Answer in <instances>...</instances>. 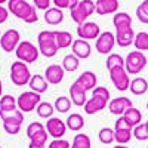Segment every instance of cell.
I'll use <instances>...</instances> for the list:
<instances>
[{"mask_svg": "<svg viewBox=\"0 0 148 148\" xmlns=\"http://www.w3.org/2000/svg\"><path fill=\"white\" fill-rule=\"evenodd\" d=\"M65 125L70 130L73 132H79L84 127V119L80 116V114H71L68 116L67 121H65Z\"/></svg>", "mask_w": 148, "mask_h": 148, "instance_id": "cell-28", "label": "cell"}, {"mask_svg": "<svg viewBox=\"0 0 148 148\" xmlns=\"http://www.w3.org/2000/svg\"><path fill=\"white\" fill-rule=\"evenodd\" d=\"M133 136L136 138L138 141H147V139H148V130H147L145 123H141V125L135 126V129H133Z\"/></svg>", "mask_w": 148, "mask_h": 148, "instance_id": "cell-40", "label": "cell"}, {"mask_svg": "<svg viewBox=\"0 0 148 148\" xmlns=\"http://www.w3.org/2000/svg\"><path fill=\"white\" fill-rule=\"evenodd\" d=\"M36 111H37V114H39V117L49 120V119H52V116H53L55 107L52 104H49V102H40L39 107L36 108Z\"/></svg>", "mask_w": 148, "mask_h": 148, "instance_id": "cell-32", "label": "cell"}, {"mask_svg": "<svg viewBox=\"0 0 148 148\" xmlns=\"http://www.w3.org/2000/svg\"><path fill=\"white\" fill-rule=\"evenodd\" d=\"M31 73L30 68L27 67L25 62L22 61H16V62H12L10 65V80L15 86H25L30 83L31 80Z\"/></svg>", "mask_w": 148, "mask_h": 148, "instance_id": "cell-4", "label": "cell"}, {"mask_svg": "<svg viewBox=\"0 0 148 148\" xmlns=\"http://www.w3.org/2000/svg\"><path fill=\"white\" fill-rule=\"evenodd\" d=\"M105 65H107V70L108 71L116 68V67H125V59H123L119 53H110L108 58H107Z\"/></svg>", "mask_w": 148, "mask_h": 148, "instance_id": "cell-36", "label": "cell"}, {"mask_svg": "<svg viewBox=\"0 0 148 148\" xmlns=\"http://www.w3.org/2000/svg\"><path fill=\"white\" fill-rule=\"evenodd\" d=\"M6 2H9V0H0V5H2V3H6Z\"/></svg>", "mask_w": 148, "mask_h": 148, "instance_id": "cell-50", "label": "cell"}, {"mask_svg": "<svg viewBox=\"0 0 148 148\" xmlns=\"http://www.w3.org/2000/svg\"><path fill=\"white\" fill-rule=\"evenodd\" d=\"M15 53H16V58H18L19 61H22V62L27 64V62H36L37 58H39L40 51H39V47H36L31 42L24 40V42H21L19 46L16 47Z\"/></svg>", "mask_w": 148, "mask_h": 148, "instance_id": "cell-7", "label": "cell"}, {"mask_svg": "<svg viewBox=\"0 0 148 148\" xmlns=\"http://www.w3.org/2000/svg\"><path fill=\"white\" fill-rule=\"evenodd\" d=\"M119 129H132V126L127 123V120L123 117V116H120L119 119H117V121H116V127H114V130H119Z\"/></svg>", "mask_w": 148, "mask_h": 148, "instance_id": "cell-44", "label": "cell"}, {"mask_svg": "<svg viewBox=\"0 0 148 148\" xmlns=\"http://www.w3.org/2000/svg\"><path fill=\"white\" fill-rule=\"evenodd\" d=\"M132 101L130 98H126V96H120V98H114V99H111L110 104H108V110L111 114L114 116H123L126 113V110L132 108Z\"/></svg>", "mask_w": 148, "mask_h": 148, "instance_id": "cell-15", "label": "cell"}, {"mask_svg": "<svg viewBox=\"0 0 148 148\" xmlns=\"http://www.w3.org/2000/svg\"><path fill=\"white\" fill-rule=\"evenodd\" d=\"M71 51H73V53L76 55L79 59H86V58L90 56L92 47H90V45H89L88 40L77 39V40H74V43L71 46Z\"/></svg>", "mask_w": 148, "mask_h": 148, "instance_id": "cell-18", "label": "cell"}, {"mask_svg": "<svg viewBox=\"0 0 148 148\" xmlns=\"http://www.w3.org/2000/svg\"><path fill=\"white\" fill-rule=\"evenodd\" d=\"M114 148H129V147H126V145H116Z\"/></svg>", "mask_w": 148, "mask_h": 148, "instance_id": "cell-49", "label": "cell"}, {"mask_svg": "<svg viewBox=\"0 0 148 148\" xmlns=\"http://www.w3.org/2000/svg\"><path fill=\"white\" fill-rule=\"evenodd\" d=\"M92 142H90V138L84 133H77L74 136V141L71 144V148H90Z\"/></svg>", "mask_w": 148, "mask_h": 148, "instance_id": "cell-33", "label": "cell"}, {"mask_svg": "<svg viewBox=\"0 0 148 148\" xmlns=\"http://www.w3.org/2000/svg\"><path fill=\"white\" fill-rule=\"evenodd\" d=\"M28 148H46L45 144H37V142H30Z\"/></svg>", "mask_w": 148, "mask_h": 148, "instance_id": "cell-47", "label": "cell"}, {"mask_svg": "<svg viewBox=\"0 0 148 148\" xmlns=\"http://www.w3.org/2000/svg\"><path fill=\"white\" fill-rule=\"evenodd\" d=\"M135 34L132 28H127V30H121V31H117L116 34V43L120 46V47H127L130 45H133L135 42Z\"/></svg>", "mask_w": 148, "mask_h": 148, "instance_id": "cell-22", "label": "cell"}, {"mask_svg": "<svg viewBox=\"0 0 148 148\" xmlns=\"http://www.w3.org/2000/svg\"><path fill=\"white\" fill-rule=\"evenodd\" d=\"M21 43V34L18 30H8L2 37H0V46L5 52L16 51V47Z\"/></svg>", "mask_w": 148, "mask_h": 148, "instance_id": "cell-10", "label": "cell"}, {"mask_svg": "<svg viewBox=\"0 0 148 148\" xmlns=\"http://www.w3.org/2000/svg\"><path fill=\"white\" fill-rule=\"evenodd\" d=\"M76 83L80 84L86 92H88V90H93L95 86H96V76H95V73H92V71H84L83 74L79 76Z\"/></svg>", "mask_w": 148, "mask_h": 148, "instance_id": "cell-21", "label": "cell"}, {"mask_svg": "<svg viewBox=\"0 0 148 148\" xmlns=\"http://www.w3.org/2000/svg\"><path fill=\"white\" fill-rule=\"evenodd\" d=\"M147 148H148V147H147Z\"/></svg>", "mask_w": 148, "mask_h": 148, "instance_id": "cell-55", "label": "cell"}, {"mask_svg": "<svg viewBox=\"0 0 148 148\" xmlns=\"http://www.w3.org/2000/svg\"><path fill=\"white\" fill-rule=\"evenodd\" d=\"M130 92L133 93V95H144V93H147V90H148V82L144 79V77H136V79H133L132 82H130Z\"/></svg>", "mask_w": 148, "mask_h": 148, "instance_id": "cell-26", "label": "cell"}, {"mask_svg": "<svg viewBox=\"0 0 148 148\" xmlns=\"http://www.w3.org/2000/svg\"><path fill=\"white\" fill-rule=\"evenodd\" d=\"M2 92H3V84H2V80H0V98H2Z\"/></svg>", "mask_w": 148, "mask_h": 148, "instance_id": "cell-48", "label": "cell"}, {"mask_svg": "<svg viewBox=\"0 0 148 148\" xmlns=\"http://www.w3.org/2000/svg\"><path fill=\"white\" fill-rule=\"evenodd\" d=\"M147 110H148V102H147Z\"/></svg>", "mask_w": 148, "mask_h": 148, "instance_id": "cell-52", "label": "cell"}, {"mask_svg": "<svg viewBox=\"0 0 148 148\" xmlns=\"http://www.w3.org/2000/svg\"><path fill=\"white\" fill-rule=\"evenodd\" d=\"M53 107H55L56 111H59V113H67V111L70 110V107H71V101L67 96H59V98H56Z\"/></svg>", "mask_w": 148, "mask_h": 148, "instance_id": "cell-38", "label": "cell"}, {"mask_svg": "<svg viewBox=\"0 0 148 148\" xmlns=\"http://www.w3.org/2000/svg\"><path fill=\"white\" fill-rule=\"evenodd\" d=\"M79 0H53V5L55 8H59V9H73L74 6H77Z\"/></svg>", "mask_w": 148, "mask_h": 148, "instance_id": "cell-41", "label": "cell"}, {"mask_svg": "<svg viewBox=\"0 0 148 148\" xmlns=\"http://www.w3.org/2000/svg\"><path fill=\"white\" fill-rule=\"evenodd\" d=\"M108 101H110V90L104 86H98L92 90V98L88 99V102L84 105V113L89 116L99 113L101 110L107 107Z\"/></svg>", "mask_w": 148, "mask_h": 148, "instance_id": "cell-2", "label": "cell"}, {"mask_svg": "<svg viewBox=\"0 0 148 148\" xmlns=\"http://www.w3.org/2000/svg\"><path fill=\"white\" fill-rule=\"evenodd\" d=\"M33 3L37 9H42V10H47L49 6H51V0H33Z\"/></svg>", "mask_w": 148, "mask_h": 148, "instance_id": "cell-45", "label": "cell"}, {"mask_svg": "<svg viewBox=\"0 0 148 148\" xmlns=\"http://www.w3.org/2000/svg\"><path fill=\"white\" fill-rule=\"evenodd\" d=\"M80 65V59L74 55V53H70V55H65L64 59H62V68L68 73H73L76 71Z\"/></svg>", "mask_w": 148, "mask_h": 148, "instance_id": "cell-30", "label": "cell"}, {"mask_svg": "<svg viewBox=\"0 0 148 148\" xmlns=\"http://www.w3.org/2000/svg\"><path fill=\"white\" fill-rule=\"evenodd\" d=\"M64 74L65 70L62 68V65H58V64H52L49 65L45 71V79L47 80L49 84H59L64 79Z\"/></svg>", "mask_w": 148, "mask_h": 148, "instance_id": "cell-16", "label": "cell"}, {"mask_svg": "<svg viewBox=\"0 0 148 148\" xmlns=\"http://www.w3.org/2000/svg\"><path fill=\"white\" fill-rule=\"evenodd\" d=\"M116 132V141L117 144H127L130 141V138L133 136V130L132 129H119V130H114Z\"/></svg>", "mask_w": 148, "mask_h": 148, "instance_id": "cell-37", "label": "cell"}, {"mask_svg": "<svg viewBox=\"0 0 148 148\" xmlns=\"http://www.w3.org/2000/svg\"><path fill=\"white\" fill-rule=\"evenodd\" d=\"M18 108V99H15L12 95H5L0 98V110L2 111H10Z\"/></svg>", "mask_w": 148, "mask_h": 148, "instance_id": "cell-31", "label": "cell"}, {"mask_svg": "<svg viewBox=\"0 0 148 148\" xmlns=\"http://www.w3.org/2000/svg\"><path fill=\"white\" fill-rule=\"evenodd\" d=\"M116 45V36L111 33V31H104L101 33V36L96 39V51L102 53V55H107L113 51V47Z\"/></svg>", "mask_w": 148, "mask_h": 148, "instance_id": "cell-12", "label": "cell"}, {"mask_svg": "<svg viewBox=\"0 0 148 148\" xmlns=\"http://www.w3.org/2000/svg\"><path fill=\"white\" fill-rule=\"evenodd\" d=\"M0 119H2V123L22 125V121H24V113H22L19 108L10 110V111H2V110H0Z\"/></svg>", "mask_w": 148, "mask_h": 148, "instance_id": "cell-20", "label": "cell"}, {"mask_svg": "<svg viewBox=\"0 0 148 148\" xmlns=\"http://www.w3.org/2000/svg\"><path fill=\"white\" fill-rule=\"evenodd\" d=\"M70 95H71V102L77 107H84L88 99H86V90L82 88L80 84L74 82L70 88Z\"/></svg>", "mask_w": 148, "mask_h": 148, "instance_id": "cell-19", "label": "cell"}, {"mask_svg": "<svg viewBox=\"0 0 148 148\" xmlns=\"http://www.w3.org/2000/svg\"><path fill=\"white\" fill-rule=\"evenodd\" d=\"M77 34L83 40H93V39H98V37L101 36V28L96 22H88L86 21L84 24L77 27Z\"/></svg>", "mask_w": 148, "mask_h": 148, "instance_id": "cell-14", "label": "cell"}, {"mask_svg": "<svg viewBox=\"0 0 148 148\" xmlns=\"http://www.w3.org/2000/svg\"><path fill=\"white\" fill-rule=\"evenodd\" d=\"M119 10V0H96L95 12L98 15H111L117 14Z\"/></svg>", "mask_w": 148, "mask_h": 148, "instance_id": "cell-17", "label": "cell"}, {"mask_svg": "<svg viewBox=\"0 0 148 148\" xmlns=\"http://www.w3.org/2000/svg\"><path fill=\"white\" fill-rule=\"evenodd\" d=\"M47 84H49L47 80L43 76H40V74H34V76L31 77V80H30V83H28L31 90L36 92V93H40V95L47 90V88H49Z\"/></svg>", "mask_w": 148, "mask_h": 148, "instance_id": "cell-24", "label": "cell"}, {"mask_svg": "<svg viewBox=\"0 0 148 148\" xmlns=\"http://www.w3.org/2000/svg\"><path fill=\"white\" fill-rule=\"evenodd\" d=\"M70 12H71V19L74 22H77L79 25H82L95 12V2H92V0H82V2L77 3V6L70 9Z\"/></svg>", "mask_w": 148, "mask_h": 148, "instance_id": "cell-5", "label": "cell"}, {"mask_svg": "<svg viewBox=\"0 0 148 148\" xmlns=\"http://www.w3.org/2000/svg\"><path fill=\"white\" fill-rule=\"evenodd\" d=\"M110 77H111V82L114 83L117 90L125 92V90H127L130 88L129 73L126 71L125 67H116L113 70H110Z\"/></svg>", "mask_w": 148, "mask_h": 148, "instance_id": "cell-9", "label": "cell"}, {"mask_svg": "<svg viewBox=\"0 0 148 148\" xmlns=\"http://www.w3.org/2000/svg\"><path fill=\"white\" fill-rule=\"evenodd\" d=\"M123 117H125L126 120H127V123L133 127V126H138V125H141V120H142V114H141V111L138 110V108H135V107H132V108H129V110H126V113L123 114Z\"/></svg>", "mask_w": 148, "mask_h": 148, "instance_id": "cell-29", "label": "cell"}, {"mask_svg": "<svg viewBox=\"0 0 148 148\" xmlns=\"http://www.w3.org/2000/svg\"><path fill=\"white\" fill-rule=\"evenodd\" d=\"M0 120H2V119H0Z\"/></svg>", "mask_w": 148, "mask_h": 148, "instance_id": "cell-54", "label": "cell"}, {"mask_svg": "<svg viewBox=\"0 0 148 148\" xmlns=\"http://www.w3.org/2000/svg\"><path fill=\"white\" fill-rule=\"evenodd\" d=\"M55 39H56V45L58 49H65L73 46L74 40H73V36L68 31H55Z\"/></svg>", "mask_w": 148, "mask_h": 148, "instance_id": "cell-27", "label": "cell"}, {"mask_svg": "<svg viewBox=\"0 0 148 148\" xmlns=\"http://www.w3.org/2000/svg\"><path fill=\"white\" fill-rule=\"evenodd\" d=\"M42 102V96L40 93H36L33 90L30 92H22L18 96V108L22 113H30L34 108L39 107V104Z\"/></svg>", "mask_w": 148, "mask_h": 148, "instance_id": "cell-8", "label": "cell"}, {"mask_svg": "<svg viewBox=\"0 0 148 148\" xmlns=\"http://www.w3.org/2000/svg\"><path fill=\"white\" fill-rule=\"evenodd\" d=\"M136 18L142 24H148V0H144L136 8Z\"/></svg>", "mask_w": 148, "mask_h": 148, "instance_id": "cell-39", "label": "cell"}, {"mask_svg": "<svg viewBox=\"0 0 148 148\" xmlns=\"http://www.w3.org/2000/svg\"><path fill=\"white\" fill-rule=\"evenodd\" d=\"M8 16H9V10L0 5V24L6 22V21H8Z\"/></svg>", "mask_w": 148, "mask_h": 148, "instance_id": "cell-46", "label": "cell"}, {"mask_svg": "<svg viewBox=\"0 0 148 148\" xmlns=\"http://www.w3.org/2000/svg\"><path fill=\"white\" fill-rule=\"evenodd\" d=\"M113 24L117 31L127 30V28H132V18L126 12H117L113 18Z\"/></svg>", "mask_w": 148, "mask_h": 148, "instance_id": "cell-23", "label": "cell"}, {"mask_svg": "<svg viewBox=\"0 0 148 148\" xmlns=\"http://www.w3.org/2000/svg\"><path fill=\"white\" fill-rule=\"evenodd\" d=\"M3 129L9 135H16L21 130V125H14V123H3Z\"/></svg>", "mask_w": 148, "mask_h": 148, "instance_id": "cell-43", "label": "cell"}, {"mask_svg": "<svg viewBox=\"0 0 148 148\" xmlns=\"http://www.w3.org/2000/svg\"><path fill=\"white\" fill-rule=\"evenodd\" d=\"M47 130L46 126H43L39 121H33L27 127V136L30 138V142H37V144H46L47 141Z\"/></svg>", "mask_w": 148, "mask_h": 148, "instance_id": "cell-11", "label": "cell"}, {"mask_svg": "<svg viewBox=\"0 0 148 148\" xmlns=\"http://www.w3.org/2000/svg\"><path fill=\"white\" fill-rule=\"evenodd\" d=\"M45 21L51 25H58L64 21V14L59 8H49L45 12Z\"/></svg>", "mask_w": 148, "mask_h": 148, "instance_id": "cell-25", "label": "cell"}, {"mask_svg": "<svg viewBox=\"0 0 148 148\" xmlns=\"http://www.w3.org/2000/svg\"><path fill=\"white\" fill-rule=\"evenodd\" d=\"M145 126H147V130H148V120L145 121Z\"/></svg>", "mask_w": 148, "mask_h": 148, "instance_id": "cell-51", "label": "cell"}, {"mask_svg": "<svg viewBox=\"0 0 148 148\" xmlns=\"http://www.w3.org/2000/svg\"><path fill=\"white\" fill-rule=\"evenodd\" d=\"M8 10L12 12V15L22 19L27 24H34L39 21V15L36 12V6L30 5L25 0H9Z\"/></svg>", "mask_w": 148, "mask_h": 148, "instance_id": "cell-1", "label": "cell"}, {"mask_svg": "<svg viewBox=\"0 0 148 148\" xmlns=\"http://www.w3.org/2000/svg\"><path fill=\"white\" fill-rule=\"evenodd\" d=\"M0 148H2V147H0Z\"/></svg>", "mask_w": 148, "mask_h": 148, "instance_id": "cell-53", "label": "cell"}, {"mask_svg": "<svg viewBox=\"0 0 148 148\" xmlns=\"http://www.w3.org/2000/svg\"><path fill=\"white\" fill-rule=\"evenodd\" d=\"M147 64H148L147 56L142 52H139V51L130 52L126 56V59H125V68H126V71L129 74H139L145 68Z\"/></svg>", "mask_w": 148, "mask_h": 148, "instance_id": "cell-6", "label": "cell"}, {"mask_svg": "<svg viewBox=\"0 0 148 148\" xmlns=\"http://www.w3.org/2000/svg\"><path fill=\"white\" fill-rule=\"evenodd\" d=\"M136 51H148V33L145 31H141L135 36V42H133Z\"/></svg>", "mask_w": 148, "mask_h": 148, "instance_id": "cell-35", "label": "cell"}, {"mask_svg": "<svg viewBox=\"0 0 148 148\" xmlns=\"http://www.w3.org/2000/svg\"><path fill=\"white\" fill-rule=\"evenodd\" d=\"M47 148H71V145L65 139H53L51 144L47 145Z\"/></svg>", "mask_w": 148, "mask_h": 148, "instance_id": "cell-42", "label": "cell"}, {"mask_svg": "<svg viewBox=\"0 0 148 148\" xmlns=\"http://www.w3.org/2000/svg\"><path fill=\"white\" fill-rule=\"evenodd\" d=\"M46 130L53 139H61L67 132V125L58 117H52L46 121Z\"/></svg>", "mask_w": 148, "mask_h": 148, "instance_id": "cell-13", "label": "cell"}, {"mask_svg": "<svg viewBox=\"0 0 148 148\" xmlns=\"http://www.w3.org/2000/svg\"><path fill=\"white\" fill-rule=\"evenodd\" d=\"M98 136H99V141L105 145H110L116 141V132L110 127H102L98 133Z\"/></svg>", "mask_w": 148, "mask_h": 148, "instance_id": "cell-34", "label": "cell"}, {"mask_svg": "<svg viewBox=\"0 0 148 148\" xmlns=\"http://www.w3.org/2000/svg\"><path fill=\"white\" fill-rule=\"evenodd\" d=\"M37 43H39V51L46 58H53L58 53V45L55 39V31H40L37 36Z\"/></svg>", "mask_w": 148, "mask_h": 148, "instance_id": "cell-3", "label": "cell"}]
</instances>
